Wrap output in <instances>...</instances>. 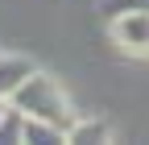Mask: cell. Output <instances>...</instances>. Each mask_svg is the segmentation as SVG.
<instances>
[{
	"mask_svg": "<svg viewBox=\"0 0 149 145\" xmlns=\"http://www.w3.org/2000/svg\"><path fill=\"white\" fill-rule=\"evenodd\" d=\"M17 112H25V120H50V124H74V108L62 91V83L54 75H42V70H33V75L13 91L8 100Z\"/></svg>",
	"mask_w": 149,
	"mask_h": 145,
	"instance_id": "1",
	"label": "cell"
},
{
	"mask_svg": "<svg viewBox=\"0 0 149 145\" xmlns=\"http://www.w3.org/2000/svg\"><path fill=\"white\" fill-rule=\"evenodd\" d=\"M25 145H66V124L25 120Z\"/></svg>",
	"mask_w": 149,
	"mask_h": 145,
	"instance_id": "5",
	"label": "cell"
},
{
	"mask_svg": "<svg viewBox=\"0 0 149 145\" xmlns=\"http://www.w3.org/2000/svg\"><path fill=\"white\" fill-rule=\"evenodd\" d=\"M124 8H141V13H149V0H120Z\"/></svg>",
	"mask_w": 149,
	"mask_h": 145,
	"instance_id": "7",
	"label": "cell"
},
{
	"mask_svg": "<svg viewBox=\"0 0 149 145\" xmlns=\"http://www.w3.org/2000/svg\"><path fill=\"white\" fill-rule=\"evenodd\" d=\"M112 42L124 54H149V13L141 8H120L112 17Z\"/></svg>",
	"mask_w": 149,
	"mask_h": 145,
	"instance_id": "2",
	"label": "cell"
},
{
	"mask_svg": "<svg viewBox=\"0 0 149 145\" xmlns=\"http://www.w3.org/2000/svg\"><path fill=\"white\" fill-rule=\"evenodd\" d=\"M66 145H112V129L100 116H83L66 129Z\"/></svg>",
	"mask_w": 149,
	"mask_h": 145,
	"instance_id": "4",
	"label": "cell"
},
{
	"mask_svg": "<svg viewBox=\"0 0 149 145\" xmlns=\"http://www.w3.org/2000/svg\"><path fill=\"white\" fill-rule=\"evenodd\" d=\"M0 145H25V112H17L13 104L0 116Z\"/></svg>",
	"mask_w": 149,
	"mask_h": 145,
	"instance_id": "6",
	"label": "cell"
},
{
	"mask_svg": "<svg viewBox=\"0 0 149 145\" xmlns=\"http://www.w3.org/2000/svg\"><path fill=\"white\" fill-rule=\"evenodd\" d=\"M33 62L21 58V54H0V100H13V91L33 75Z\"/></svg>",
	"mask_w": 149,
	"mask_h": 145,
	"instance_id": "3",
	"label": "cell"
},
{
	"mask_svg": "<svg viewBox=\"0 0 149 145\" xmlns=\"http://www.w3.org/2000/svg\"><path fill=\"white\" fill-rule=\"evenodd\" d=\"M4 112H8V100H0V116H4Z\"/></svg>",
	"mask_w": 149,
	"mask_h": 145,
	"instance_id": "8",
	"label": "cell"
}]
</instances>
